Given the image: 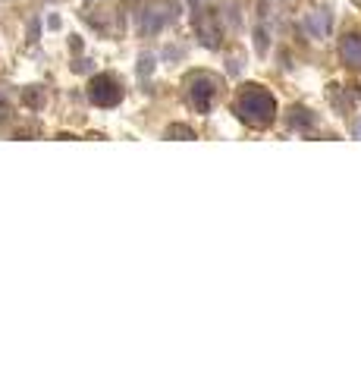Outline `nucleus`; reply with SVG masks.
Returning a JSON list of instances; mask_svg holds the SVG:
<instances>
[{"label":"nucleus","mask_w":361,"mask_h":377,"mask_svg":"<svg viewBox=\"0 0 361 377\" xmlns=\"http://www.w3.org/2000/svg\"><path fill=\"white\" fill-rule=\"evenodd\" d=\"M214 95H217V79L207 73H198L195 79H192V101H195V107L201 110V113L211 110Z\"/></svg>","instance_id":"7ed1b4c3"},{"label":"nucleus","mask_w":361,"mask_h":377,"mask_svg":"<svg viewBox=\"0 0 361 377\" xmlns=\"http://www.w3.org/2000/svg\"><path fill=\"white\" fill-rule=\"evenodd\" d=\"M340 54H342V60H346L349 66L361 69V35H346L342 44H340Z\"/></svg>","instance_id":"20e7f679"},{"label":"nucleus","mask_w":361,"mask_h":377,"mask_svg":"<svg viewBox=\"0 0 361 377\" xmlns=\"http://www.w3.org/2000/svg\"><path fill=\"white\" fill-rule=\"evenodd\" d=\"M236 113L242 123L254 126V129H264V126H270L273 117H277V101H273V95L264 91L261 85H248V89L236 98Z\"/></svg>","instance_id":"f257e3e1"},{"label":"nucleus","mask_w":361,"mask_h":377,"mask_svg":"<svg viewBox=\"0 0 361 377\" xmlns=\"http://www.w3.org/2000/svg\"><path fill=\"white\" fill-rule=\"evenodd\" d=\"M89 98L98 104V107H116V104L123 101V85L116 82L110 73H101V75H95V79H91Z\"/></svg>","instance_id":"f03ea898"}]
</instances>
